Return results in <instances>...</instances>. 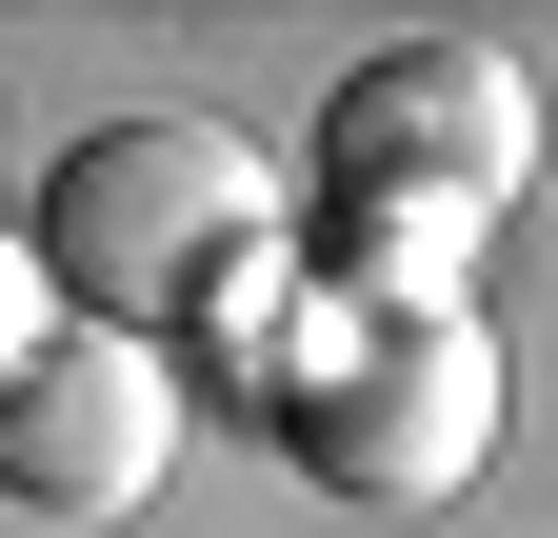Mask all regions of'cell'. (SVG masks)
Listing matches in <instances>:
<instances>
[{
    "label": "cell",
    "instance_id": "5b68a950",
    "mask_svg": "<svg viewBox=\"0 0 558 538\" xmlns=\"http://www.w3.org/2000/svg\"><path fill=\"white\" fill-rule=\"evenodd\" d=\"M40 319H60V299H40V259H21V220H0V379H21V340H40Z\"/></svg>",
    "mask_w": 558,
    "mask_h": 538
},
{
    "label": "cell",
    "instance_id": "277c9868",
    "mask_svg": "<svg viewBox=\"0 0 558 538\" xmlns=\"http://www.w3.org/2000/svg\"><path fill=\"white\" fill-rule=\"evenodd\" d=\"M180 458V359L100 340V319H40L21 379H0V499L21 518H140Z\"/></svg>",
    "mask_w": 558,
    "mask_h": 538
},
{
    "label": "cell",
    "instance_id": "6da1fadb",
    "mask_svg": "<svg viewBox=\"0 0 558 538\" xmlns=\"http://www.w3.org/2000/svg\"><path fill=\"white\" fill-rule=\"evenodd\" d=\"M21 259L60 319H100L140 359H240L259 299H279V160L199 100H140V120H81L21 199Z\"/></svg>",
    "mask_w": 558,
    "mask_h": 538
},
{
    "label": "cell",
    "instance_id": "3957f363",
    "mask_svg": "<svg viewBox=\"0 0 558 538\" xmlns=\"http://www.w3.org/2000/svg\"><path fill=\"white\" fill-rule=\"evenodd\" d=\"M538 180V81L499 40H379L319 100V240L339 280H459Z\"/></svg>",
    "mask_w": 558,
    "mask_h": 538
},
{
    "label": "cell",
    "instance_id": "7a4b0ae2",
    "mask_svg": "<svg viewBox=\"0 0 558 538\" xmlns=\"http://www.w3.org/2000/svg\"><path fill=\"white\" fill-rule=\"evenodd\" d=\"M259 419L319 499H459L499 458V319L459 280H339V259H279L259 299Z\"/></svg>",
    "mask_w": 558,
    "mask_h": 538
}]
</instances>
